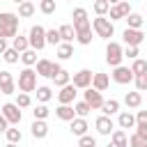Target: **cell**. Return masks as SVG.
<instances>
[{
	"label": "cell",
	"instance_id": "6da1fadb",
	"mask_svg": "<svg viewBox=\"0 0 147 147\" xmlns=\"http://www.w3.org/2000/svg\"><path fill=\"white\" fill-rule=\"evenodd\" d=\"M18 30V14L11 11H0V37L11 39Z\"/></svg>",
	"mask_w": 147,
	"mask_h": 147
},
{
	"label": "cell",
	"instance_id": "7a4b0ae2",
	"mask_svg": "<svg viewBox=\"0 0 147 147\" xmlns=\"http://www.w3.org/2000/svg\"><path fill=\"white\" fill-rule=\"evenodd\" d=\"M18 90L21 92H34L37 90V69L25 67L18 74Z\"/></svg>",
	"mask_w": 147,
	"mask_h": 147
},
{
	"label": "cell",
	"instance_id": "3957f363",
	"mask_svg": "<svg viewBox=\"0 0 147 147\" xmlns=\"http://www.w3.org/2000/svg\"><path fill=\"white\" fill-rule=\"evenodd\" d=\"M92 28H94L96 37H101V39H110V37L115 34V25H113V21L106 18V16H96V18L92 21Z\"/></svg>",
	"mask_w": 147,
	"mask_h": 147
},
{
	"label": "cell",
	"instance_id": "277c9868",
	"mask_svg": "<svg viewBox=\"0 0 147 147\" xmlns=\"http://www.w3.org/2000/svg\"><path fill=\"white\" fill-rule=\"evenodd\" d=\"M28 41H30V48L41 51L46 46V28L44 25H32L30 28V34H28Z\"/></svg>",
	"mask_w": 147,
	"mask_h": 147
},
{
	"label": "cell",
	"instance_id": "5b68a950",
	"mask_svg": "<svg viewBox=\"0 0 147 147\" xmlns=\"http://www.w3.org/2000/svg\"><path fill=\"white\" fill-rule=\"evenodd\" d=\"M122 57H124L122 46L117 41H108V46H106V62L110 67H117V64H122Z\"/></svg>",
	"mask_w": 147,
	"mask_h": 147
},
{
	"label": "cell",
	"instance_id": "8992f818",
	"mask_svg": "<svg viewBox=\"0 0 147 147\" xmlns=\"http://www.w3.org/2000/svg\"><path fill=\"white\" fill-rule=\"evenodd\" d=\"M122 39H124L126 46H140V44L145 41V32H142L140 28H126V30L122 32Z\"/></svg>",
	"mask_w": 147,
	"mask_h": 147
},
{
	"label": "cell",
	"instance_id": "52a82bcc",
	"mask_svg": "<svg viewBox=\"0 0 147 147\" xmlns=\"http://www.w3.org/2000/svg\"><path fill=\"white\" fill-rule=\"evenodd\" d=\"M129 11H131V0H119V2L110 5V9H108L110 21H119V18H124Z\"/></svg>",
	"mask_w": 147,
	"mask_h": 147
},
{
	"label": "cell",
	"instance_id": "ba28073f",
	"mask_svg": "<svg viewBox=\"0 0 147 147\" xmlns=\"http://www.w3.org/2000/svg\"><path fill=\"white\" fill-rule=\"evenodd\" d=\"M113 80H115L117 85H129V83L133 80V71H131V67H122V64L113 67Z\"/></svg>",
	"mask_w": 147,
	"mask_h": 147
},
{
	"label": "cell",
	"instance_id": "9c48e42d",
	"mask_svg": "<svg viewBox=\"0 0 147 147\" xmlns=\"http://www.w3.org/2000/svg\"><path fill=\"white\" fill-rule=\"evenodd\" d=\"M57 69H60V64H57V62H51V60H37V76L51 78Z\"/></svg>",
	"mask_w": 147,
	"mask_h": 147
},
{
	"label": "cell",
	"instance_id": "30bf717a",
	"mask_svg": "<svg viewBox=\"0 0 147 147\" xmlns=\"http://www.w3.org/2000/svg\"><path fill=\"white\" fill-rule=\"evenodd\" d=\"M92 71L90 69H80V71H76L74 74V85H76V90H85V87H90L92 85Z\"/></svg>",
	"mask_w": 147,
	"mask_h": 147
},
{
	"label": "cell",
	"instance_id": "8fae6325",
	"mask_svg": "<svg viewBox=\"0 0 147 147\" xmlns=\"http://www.w3.org/2000/svg\"><path fill=\"white\" fill-rule=\"evenodd\" d=\"M85 101L90 103V108L92 110H99L101 108V103H103V96H101V92L96 90V87H85Z\"/></svg>",
	"mask_w": 147,
	"mask_h": 147
},
{
	"label": "cell",
	"instance_id": "7c38bea8",
	"mask_svg": "<svg viewBox=\"0 0 147 147\" xmlns=\"http://www.w3.org/2000/svg\"><path fill=\"white\" fill-rule=\"evenodd\" d=\"M0 113L7 117V122H9L11 126L21 122V110H18V106H16V103H5V106L0 108Z\"/></svg>",
	"mask_w": 147,
	"mask_h": 147
},
{
	"label": "cell",
	"instance_id": "4fadbf2b",
	"mask_svg": "<svg viewBox=\"0 0 147 147\" xmlns=\"http://www.w3.org/2000/svg\"><path fill=\"white\" fill-rule=\"evenodd\" d=\"M90 18H87V9L83 7H76L74 9V30H83V28H90Z\"/></svg>",
	"mask_w": 147,
	"mask_h": 147
},
{
	"label": "cell",
	"instance_id": "5bb4252c",
	"mask_svg": "<svg viewBox=\"0 0 147 147\" xmlns=\"http://www.w3.org/2000/svg\"><path fill=\"white\" fill-rule=\"evenodd\" d=\"M74 99H76V85H74V83L62 85L60 92H57V101H60V103H74Z\"/></svg>",
	"mask_w": 147,
	"mask_h": 147
},
{
	"label": "cell",
	"instance_id": "9a60e30c",
	"mask_svg": "<svg viewBox=\"0 0 147 147\" xmlns=\"http://www.w3.org/2000/svg\"><path fill=\"white\" fill-rule=\"evenodd\" d=\"M94 126H96V131H99L101 136H110V133H113V129H115V124H113L110 115H99V117H96V122H94Z\"/></svg>",
	"mask_w": 147,
	"mask_h": 147
},
{
	"label": "cell",
	"instance_id": "2e32d148",
	"mask_svg": "<svg viewBox=\"0 0 147 147\" xmlns=\"http://www.w3.org/2000/svg\"><path fill=\"white\" fill-rule=\"evenodd\" d=\"M14 90H16L14 76L9 71H0V92L2 94H14Z\"/></svg>",
	"mask_w": 147,
	"mask_h": 147
},
{
	"label": "cell",
	"instance_id": "e0dca14e",
	"mask_svg": "<svg viewBox=\"0 0 147 147\" xmlns=\"http://www.w3.org/2000/svg\"><path fill=\"white\" fill-rule=\"evenodd\" d=\"M30 133H32V138H37V140H44V138L48 136V124H46L44 119H34L32 126H30Z\"/></svg>",
	"mask_w": 147,
	"mask_h": 147
},
{
	"label": "cell",
	"instance_id": "ac0fdd59",
	"mask_svg": "<svg viewBox=\"0 0 147 147\" xmlns=\"http://www.w3.org/2000/svg\"><path fill=\"white\" fill-rule=\"evenodd\" d=\"M55 115H57L62 122H71V119L76 117V110H74V106H71V103H60V106H57V110H55Z\"/></svg>",
	"mask_w": 147,
	"mask_h": 147
},
{
	"label": "cell",
	"instance_id": "d6986e66",
	"mask_svg": "<svg viewBox=\"0 0 147 147\" xmlns=\"http://www.w3.org/2000/svg\"><path fill=\"white\" fill-rule=\"evenodd\" d=\"M69 131H71L74 136H83V133H87V119L76 115V117L71 119V126H69Z\"/></svg>",
	"mask_w": 147,
	"mask_h": 147
},
{
	"label": "cell",
	"instance_id": "ffe728a7",
	"mask_svg": "<svg viewBox=\"0 0 147 147\" xmlns=\"http://www.w3.org/2000/svg\"><path fill=\"white\" fill-rule=\"evenodd\" d=\"M124 103H126V108H140V103H142V94H140V90H136V92H126V94H124Z\"/></svg>",
	"mask_w": 147,
	"mask_h": 147
},
{
	"label": "cell",
	"instance_id": "44dd1931",
	"mask_svg": "<svg viewBox=\"0 0 147 147\" xmlns=\"http://www.w3.org/2000/svg\"><path fill=\"white\" fill-rule=\"evenodd\" d=\"M117 124H119V129H133L136 126V115L129 113V110H124V113H119Z\"/></svg>",
	"mask_w": 147,
	"mask_h": 147
},
{
	"label": "cell",
	"instance_id": "7402d4cb",
	"mask_svg": "<svg viewBox=\"0 0 147 147\" xmlns=\"http://www.w3.org/2000/svg\"><path fill=\"white\" fill-rule=\"evenodd\" d=\"M110 142H113L115 147H126V145H129V138H126L124 129H113V133H110Z\"/></svg>",
	"mask_w": 147,
	"mask_h": 147
},
{
	"label": "cell",
	"instance_id": "603a6c76",
	"mask_svg": "<svg viewBox=\"0 0 147 147\" xmlns=\"http://www.w3.org/2000/svg\"><path fill=\"white\" fill-rule=\"evenodd\" d=\"M138 133L147 136V110H138L136 113V126H133Z\"/></svg>",
	"mask_w": 147,
	"mask_h": 147
},
{
	"label": "cell",
	"instance_id": "cb8c5ba5",
	"mask_svg": "<svg viewBox=\"0 0 147 147\" xmlns=\"http://www.w3.org/2000/svg\"><path fill=\"white\" fill-rule=\"evenodd\" d=\"M108 85H110V78H108L106 74H94V76H92V87H96L99 92L108 90Z\"/></svg>",
	"mask_w": 147,
	"mask_h": 147
},
{
	"label": "cell",
	"instance_id": "d4e9b609",
	"mask_svg": "<svg viewBox=\"0 0 147 147\" xmlns=\"http://www.w3.org/2000/svg\"><path fill=\"white\" fill-rule=\"evenodd\" d=\"M71 55H74L71 41H60V44H57V57H60V60H69Z\"/></svg>",
	"mask_w": 147,
	"mask_h": 147
},
{
	"label": "cell",
	"instance_id": "484cf974",
	"mask_svg": "<svg viewBox=\"0 0 147 147\" xmlns=\"http://www.w3.org/2000/svg\"><path fill=\"white\" fill-rule=\"evenodd\" d=\"M51 78H53V83H55L57 87H62V85H67V83L71 80L69 71H67V69H62V67H60V69H57V71H55V74H53Z\"/></svg>",
	"mask_w": 147,
	"mask_h": 147
},
{
	"label": "cell",
	"instance_id": "4316f807",
	"mask_svg": "<svg viewBox=\"0 0 147 147\" xmlns=\"http://www.w3.org/2000/svg\"><path fill=\"white\" fill-rule=\"evenodd\" d=\"M32 14H34V2H30V0L18 2V16L21 18H30Z\"/></svg>",
	"mask_w": 147,
	"mask_h": 147
},
{
	"label": "cell",
	"instance_id": "83f0119b",
	"mask_svg": "<svg viewBox=\"0 0 147 147\" xmlns=\"http://www.w3.org/2000/svg\"><path fill=\"white\" fill-rule=\"evenodd\" d=\"M76 41L83 44V46L92 44V25L90 28H83V30H76Z\"/></svg>",
	"mask_w": 147,
	"mask_h": 147
},
{
	"label": "cell",
	"instance_id": "f1b7e54d",
	"mask_svg": "<svg viewBox=\"0 0 147 147\" xmlns=\"http://www.w3.org/2000/svg\"><path fill=\"white\" fill-rule=\"evenodd\" d=\"M21 62H23L25 67H34V64H37V51H34V48H25V51L21 53Z\"/></svg>",
	"mask_w": 147,
	"mask_h": 147
},
{
	"label": "cell",
	"instance_id": "f546056e",
	"mask_svg": "<svg viewBox=\"0 0 147 147\" xmlns=\"http://www.w3.org/2000/svg\"><path fill=\"white\" fill-rule=\"evenodd\" d=\"M99 110H103V115H115V113H119V101L117 99H108V101L101 103Z\"/></svg>",
	"mask_w": 147,
	"mask_h": 147
},
{
	"label": "cell",
	"instance_id": "4dcf8cb0",
	"mask_svg": "<svg viewBox=\"0 0 147 147\" xmlns=\"http://www.w3.org/2000/svg\"><path fill=\"white\" fill-rule=\"evenodd\" d=\"M124 21H126V28H142V23H145V18L140 14H133V11H129L124 16Z\"/></svg>",
	"mask_w": 147,
	"mask_h": 147
},
{
	"label": "cell",
	"instance_id": "1f68e13d",
	"mask_svg": "<svg viewBox=\"0 0 147 147\" xmlns=\"http://www.w3.org/2000/svg\"><path fill=\"white\" fill-rule=\"evenodd\" d=\"M11 46H14L18 53H23L25 48H30V41H28V37H23V34H14V37H11Z\"/></svg>",
	"mask_w": 147,
	"mask_h": 147
},
{
	"label": "cell",
	"instance_id": "d6a6232c",
	"mask_svg": "<svg viewBox=\"0 0 147 147\" xmlns=\"http://www.w3.org/2000/svg\"><path fill=\"white\" fill-rule=\"evenodd\" d=\"M57 30H60L62 41H74V39H76V30H74V25H67V23H64V25H60Z\"/></svg>",
	"mask_w": 147,
	"mask_h": 147
},
{
	"label": "cell",
	"instance_id": "836d02e7",
	"mask_svg": "<svg viewBox=\"0 0 147 147\" xmlns=\"http://www.w3.org/2000/svg\"><path fill=\"white\" fill-rule=\"evenodd\" d=\"M2 57H5V62H7V64H16V62H18V57H21V53H18L14 46H7V48H5V53H2Z\"/></svg>",
	"mask_w": 147,
	"mask_h": 147
},
{
	"label": "cell",
	"instance_id": "e575fe53",
	"mask_svg": "<svg viewBox=\"0 0 147 147\" xmlns=\"http://www.w3.org/2000/svg\"><path fill=\"white\" fill-rule=\"evenodd\" d=\"M5 136H7V142H9V145H14V142H21V140H23V133H21V129H11V124L7 126Z\"/></svg>",
	"mask_w": 147,
	"mask_h": 147
},
{
	"label": "cell",
	"instance_id": "d590c367",
	"mask_svg": "<svg viewBox=\"0 0 147 147\" xmlns=\"http://www.w3.org/2000/svg\"><path fill=\"white\" fill-rule=\"evenodd\" d=\"M34 92H37V101H41V103H46V101H51V99H53V92H51V87H46V85L37 87Z\"/></svg>",
	"mask_w": 147,
	"mask_h": 147
},
{
	"label": "cell",
	"instance_id": "8d00e7d4",
	"mask_svg": "<svg viewBox=\"0 0 147 147\" xmlns=\"http://www.w3.org/2000/svg\"><path fill=\"white\" fill-rule=\"evenodd\" d=\"M110 9V2L108 0H94V14L96 16H106Z\"/></svg>",
	"mask_w": 147,
	"mask_h": 147
},
{
	"label": "cell",
	"instance_id": "74e56055",
	"mask_svg": "<svg viewBox=\"0 0 147 147\" xmlns=\"http://www.w3.org/2000/svg\"><path fill=\"white\" fill-rule=\"evenodd\" d=\"M129 145L131 147H147V136H142V133H133L131 138H129Z\"/></svg>",
	"mask_w": 147,
	"mask_h": 147
},
{
	"label": "cell",
	"instance_id": "f35d334b",
	"mask_svg": "<svg viewBox=\"0 0 147 147\" xmlns=\"http://www.w3.org/2000/svg\"><path fill=\"white\" fill-rule=\"evenodd\" d=\"M74 110H76V115H78V117H87V113H90L92 108H90V103H87V101L83 99V101L74 103Z\"/></svg>",
	"mask_w": 147,
	"mask_h": 147
},
{
	"label": "cell",
	"instance_id": "ab89813d",
	"mask_svg": "<svg viewBox=\"0 0 147 147\" xmlns=\"http://www.w3.org/2000/svg\"><path fill=\"white\" fill-rule=\"evenodd\" d=\"M48 113H51V110H48V106H46V103H41V101H39V106H34V110H32L34 119H46V117H48Z\"/></svg>",
	"mask_w": 147,
	"mask_h": 147
},
{
	"label": "cell",
	"instance_id": "60d3db41",
	"mask_svg": "<svg viewBox=\"0 0 147 147\" xmlns=\"http://www.w3.org/2000/svg\"><path fill=\"white\" fill-rule=\"evenodd\" d=\"M131 71H133V76H136V74H145V71H147V60H140V57H133V64H131Z\"/></svg>",
	"mask_w": 147,
	"mask_h": 147
},
{
	"label": "cell",
	"instance_id": "b9f144b4",
	"mask_svg": "<svg viewBox=\"0 0 147 147\" xmlns=\"http://www.w3.org/2000/svg\"><path fill=\"white\" fill-rule=\"evenodd\" d=\"M133 83H136V90L147 92V71H145V74H136V76H133Z\"/></svg>",
	"mask_w": 147,
	"mask_h": 147
},
{
	"label": "cell",
	"instance_id": "7bdbcfd3",
	"mask_svg": "<svg viewBox=\"0 0 147 147\" xmlns=\"http://www.w3.org/2000/svg\"><path fill=\"white\" fill-rule=\"evenodd\" d=\"M62 41V37H60V30H46V44H51V46H57Z\"/></svg>",
	"mask_w": 147,
	"mask_h": 147
},
{
	"label": "cell",
	"instance_id": "ee69618b",
	"mask_svg": "<svg viewBox=\"0 0 147 147\" xmlns=\"http://www.w3.org/2000/svg\"><path fill=\"white\" fill-rule=\"evenodd\" d=\"M78 145H80V147H96V138L83 133V136H78Z\"/></svg>",
	"mask_w": 147,
	"mask_h": 147
},
{
	"label": "cell",
	"instance_id": "f6af8a7d",
	"mask_svg": "<svg viewBox=\"0 0 147 147\" xmlns=\"http://www.w3.org/2000/svg\"><path fill=\"white\" fill-rule=\"evenodd\" d=\"M39 9H41V14H53L55 11V0H39Z\"/></svg>",
	"mask_w": 147,
	"mask_h": 147
},
{
	"label": "cell",
	"instance_id": "bcb514c9",
	"mask_svg": "<svg viewBox=\"0 0 147 147\" xmlns=\"http://www.w3.org/2000/svg\"><path fill=\"white\" fill-rule=\"evenodd\" d=\"M16 106H18V108H28V106H32L30 94H28V92H21V94L16 96Z\"/></svg>",
	"mask_w": 147,
	"mask_h": 147
},
{
	"label": "cell",
	"instance_id": "7dc6e473",
	"mask_svg": "<svg viewBox=\"0 0 147 147\" xmlns=\"http://www.w3.org/2000/svg\"><path fill=\"white\" fill-rule=\"evenodd\" d=\"M140 55V51H138V46H126V51H124V57H129V60H133V57H138Z\"/></svg>",
	"mask_w": 147,
	"mask_h": 147
},
{
	"label": "cell",
	"instance_id": "c3c4849f",
	"mask_svg": "<svg viewBox=\"0 0 147 147\" xmlns=\"http://www.w3.org/2000/svg\"><path fill=\"white\" fill-rule=\"evenodd\" d=\"M7 126H9V122H7V117L0 113V133H5V131H7Z\"/></svg>",
	"mask_w": 147,
	"mask_h": 147
},
{
	"label": "cell",
	"instance_id": "681fc988",
	"mask_svg": "<svg viewBox=\"0 0 147 147\" xmlns=\"http://www.w3.org/2000/svg\"><path fill=\"white\" fill-rule=\"evenodd\" d=\"M5 48H7V39H5V37H0V55L5 53Z\"/></svg>",
	"mask_w": 147,
	"mask_h": 147
},
{
	"label": "cell",
	"instance_id": "f907efd6",
	"mask_svg": "<svg viewBox=\"0 0 147 147\" xmlns=\"http://www.w3.org/2000/svg\"><path fill=\"white\" fill-rule=\"evenodd\" d=\"M108 2H110V5H115V2H119V0H108Z\"/></svg>",
	"mask_w": 147,
	"mask_h": 147
},
{
	"label": "cell",
	"instance_id": "816d5d0a",
	"mask_svg": "<svg viewBox=\"0 0 147 147\" xmlns=\"http://www.w3.org/2000/svg\"><path fill=\"white\" fill-rule=\"evenodd\" d=\"M14 2H23V0H14Z\"/></svg>",
	"mask_w": 147,
	"mask_h": 147
}]
</instances>
